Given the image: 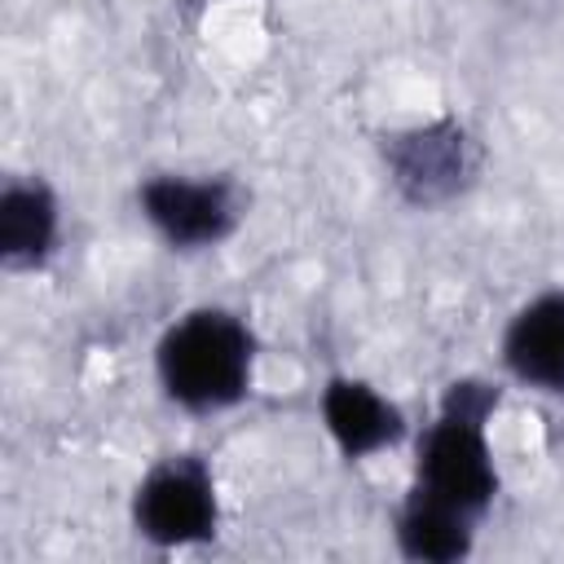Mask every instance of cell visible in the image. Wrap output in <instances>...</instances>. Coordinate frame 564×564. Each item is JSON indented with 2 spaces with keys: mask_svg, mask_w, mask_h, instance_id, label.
Here are the masks:
<instances>
[{
  "mask_svg": "<svg viewBox=\"0 0 564 564\" xmlns=\"http://www.w3.org/2000/svg\"><path fill=\"white\" fill-rule=\"evenodd\" d=\"M494 405L498 392L489 383H449L436 419L419 436L414 485L397 516V542L410 560L449 564L471 551L476 520L498 494V471L485 441V419Z\"/></svg>",
  "mask_w": 564,
  "mask_h": 564,
  "instance_id": "cell-1",
  "label": "cell"
},
{
  "mask_svg": "<svg viewBox=\"0 0 564 564\" xmlns=\"http://www.w3.org/2000/svg\"><path fill=\"white\" fill-rule=\"evenodd\" d=\"M154 361L163 392L176 405L207 414L238 405L251 392L256 339L242 326V317L225 308H194L176 326H167Z\"/></svg>",
  "mask_w": 564,
  "mask_h": 564,
  "instance_id": "cell-2",
  "label": "cell"
},
{
  "mask_svg": "<svg viewBox=\"0 0 564 564\" xmlns=\"http://www.w3.org/2000/svg\"><path fill=\"white\" fill-rule=\"evenodd\" d=\"M132 524L154 546H194L216 533V485L203 458H163L132 494Z\"/></svg>",
  "mask_w": 564,
  "mask_h": 564,
  "instance_id": "cell-3",
  "label": "cell"
},
{
  "mask_svg": "<svg viewBox=\"0 0 564 564\" xmlns=\"http://www.w3.org/2000/svg\"><path fill=\"white\" fill-rule=\"evenodd\" d=\"M141 212L145 220L181 251L194 247H216L220 238L234 234L238 225V189L220 176L189 181V176H150L141 185Z\"/></svg>",
  "mask_w": 564,
  "mask_h": 564,
  "instance_id": "cell-4",
  "label": "cell"
},
{
  "mask_svg": "<svg viewBox=\"0 0 564 564\" xmlns=\"http://www.w3.org/2000/svg\"><path fill=\"white\" fill-rule=\"evenodd\" d=\"M502 361L520 383L564 397V291H546L511 317Z\"/></svg>",
  "mask_w": 564,
  "mask_h": 564,
  "instance_id": "cell-5",
  "label": "cell"
},
{
  "mask_svg": "<svg viewBox=\"0 0 564 564\" xmlns=\"http://www.w3.org/2000/svg\"><path fill=\"white\" fill-rule=\"evenodd\" d=\"M388 167L414 203H436L467 176V137L454 123L414 128L388 145Z\"/></svg>",
  "mask_w": 564,
  "mask_h": 564,
  "instance_id": "cell-6",
  "label": "cell"
},
{
  "mask_svg": "<svg viewBox=\"0 0 564 564\" xmlns=\"http://www.w3.org/2000/svg\"><path fill=\"white\" fill-rule=\"evenodd\" d=\"M322 419L348 458H366V454L401 441V432H405L401 410L361 379H330L322 392Z\"/></svg>",
  "mask_w": 564,
  "mask_h": 564,
  "instance_id": "cell-7",
  "label": "cell"
},
{
  "mask_svg": "<svg viewBox=\"0 0 564 564\" xmlns=\"http://www.w3.org/2000/svg\"><path fill=\"white\" fill-rule=\"evenodd\" d=\"M57 203L44 181H9L0 194V256L13 269H31L53 251Z\"/></svg>",
  "mask_w": 564,
  "mask_h": 564,
  "instance_id": "cell-8",
  "label": "cell"
}]
</instances>
